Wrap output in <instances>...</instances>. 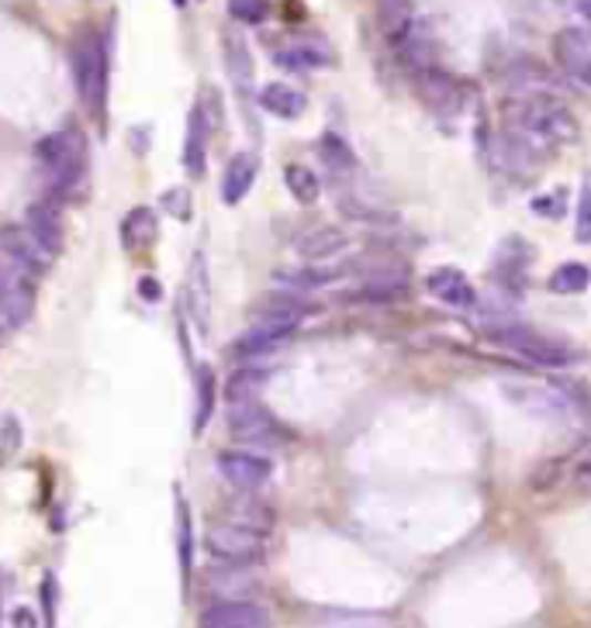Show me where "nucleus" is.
<instances>
[{
	"label": "nucleus",
	"instance_id": "nucleus-1",
	"mask_svg": "<svg viewBox=\"0 0 591 628\" xmlns=\"http://www.w3.org/2000/svg\"><path fill=\"white\" fill-rule=\"evenodd\" d=\"M501 111H505V122H509L516 149L540 153V149L568 146V142L578 138V122L571 107L550 97L547 91L509 97L501 104Z\"/></svg>",
	"mask_w": 591,
	"mask_h": 628
},
{
	"label": "nucleus",
	"instance_id": "nucleus-2",
	"mask_svg": "<svg viewBox=\"0 0 591 628\" xmlns=\"http://www.w3.org/2000/svg\"><path fill=\"white\" fill-rule=\"evenodd\" d=\"M35 163L52 197H70L87 174V138L76 128H60L35 146Z\"/></svg>",
	"mask_w": 591,
	"mask_h": 628
},
{
	"label": "nucleus",
	"instance_id": "nucleus-3",
	"mask_svg": "<svg viewBox=\"0 0 591 628\" xmlns=\"http://www.w3.org/2000/svg\"><path fill=\"white\" fill-rule=\"evenodd\" d=\"M107 42L101 32L87 28L80 32L73 42V83H76V97L87 107L97 122H104L107 111Z\"/></svg>",
	"mask_w": 591,
	"mask_h": 628
},
{
	"label": "nucleus",
	"instance_id": "nucleus-4",
	"mask_svg": "<svg viewBox=\"0 0 591 628\" xmlns=\"http://www.w3.org/2000/svg\"><path fill=\"white\" fill-rule=\"evenodd\" d=\"M205 550L211 559L225 563V566H257L267 556V535L252 532L246 525L225 522V525H211L205 535Z\"/></svg>",
	"mask_w": 591,
	"mask_h": 628
},
{
	"label": "nucleus",
	"instance_id": "nucleus-5",
	"mask_svg": "<svg viewBox=\"0 0 591 628\" xmlns=\"http://www.w3.org/2000/svg\"><path fill=\"white\" fill-rule=\"evenodd\" d=\"M35 311V287L32 276L11 266L8 260L0 263V335L18 332Z\"/></svg>",
	"mask_w": 591,
	"mask_h": 628
},
{
	"label": "nucleus",
	"instance_id": "nucleus-6",
	"mask_svg": "<svg viewBox=\"0 0 591 628\" xmlns=\"http://www.w3.org/2000/svg\"><path fill=\"white\" fill-rule=\"evenodd\" d=\"M501 346H509L512 353H519L522 359L529 363H537V366H571L581 359V353L574 346H568V342H557L550 335H537V332H529V328H505L495 335Z\"/></svg>",
	"mask_w": 591,
	"mask_h": 628
},
{
	"label": "nucleus",
	"instance_id": "nucleus-7",
	"mask_svg": "<svg viewBox=\"0 0 591 628\" xmlns=\"http://www.w3.org/2000/svg\"><path fill=\"white\" fill-rule=\"evenodd\" d=\"M553 60L560 73L591 91V28H560L553 35Z\"/></svg>",
	"mask_w": 591,
	"mask_h": 628
},
{
	"label": "nucleus",
	"instance_id": "nucleus-8",
	"mask_svg": "<svg viewBox=\"0 0 591 628\" xmlns=\"http://www.w3.org/2000/svg\"><path fill=\"white\" fill-rule=\"evenodd\" d=\"M0 255H4L11 266H18L21 273H28L32 280L42 276L49 270V260H52V252H45L24 224H4V228H0Z\"/></svg>",
	"mask_w": 591,
	"mask_h": 628
},
{
	"label": "nucleus",
	"instance_id": "nucleus-9",
	"mask_svg": "<svg viewBox=\"0 0 591 628\" xmlns=\"http://www.w3.org/2000/svg\"><path fill=\"white\" fill-rule=\"evenodd\" d=\"M229 432L239 442H273L280 425L257 397H249V401H229Z\"/></svg>",
	"mask_w": 591,
	"mask_h": 628
},
{
	"label": "nucleus",
	"instance_id": "nucleus-10",
	"mask_svg": "<svg viewBox=\"0 0 591 628\" xmlns=\"http://www.w3.org/2000/svg\"><path fill=\"white\" fill-rule=\"evenodd\" d=\"M215 470L221 473L225 483H232L236 491H257L270 480L273 463L257 452H221L215 460Z\"/></svg>",
	"mask_w": 591,
	"mask_h": 628
},
{
	"label": "nucleus",
	"instance_id": "nucleus-11",
	"mask_svg": "<svg viewBox=\"0 0 591 628\" xmlns=\"http://www.w3.org/2000/svg\"><path fill=\"white\" fill-rule=\"evenodd\" d=\"M267 621H270L267 608L257 601H246V597H229V601H221L201 615L205 628H263Z\"/></svg>",
	"mask_w": 591,
	"mask_h": 628
},
{
	"label": "nucleus",
	"instance_id": "nucleus-12",
	"mask_svg": "<svg viewBox=\"0 0 591 628\" xmlns=\"http://www.w3.org/2000/svg\"><path fill=\"white\" fill-rule=\"evenodd\" d=\"M426 291L436 297V301H443L446 307H457V311H464V307H474V287H470V280L460 273V270H454V266H439V270H429L426 273Z\"/></svg>",
	"mask_w": 591,
	"mask_h": 628
},
{
	"label": "nucleus",
	"instance_id": "nucleus-13",
	"mask_svg": "<svg viewBox=\"0 0 591 628\" xmlns=\"http://www.w3.org/2000/svg\"><path fill=\"white\" fill-rule=\"evenodd\" d=\"M273 60L291 70V73H308V70H322V66H332V49L322 42V39H294L291 45L277 49Z\"/></svg>",
	"mask_w": 591,
	"mask_h": 628
},
{
	"label": "nucleus",
	"instance_id": "nucleus-14",
	"mask_svg": "<svg viewBox=\"0 0 591 628\" xmlns=\"http://www.w3.org/2000/svg\"><path fill=\"white\" fill-rule=\"evenodd\" d=\"M294 335V325H284V322H257L249 332H242L236 338L232 353L242 356V359H252V356H263V353H273L277 346H284V342Z\"/></svg>",
	"mask_w": 591,
	"mask_h": 628
},
{
	"label": "nucleus",
	"instance_id": "nucleus-15",
	"mask_svg": "<svg viewBox=\"0 0 591 628\" xmlns=\"http://www.w3.org/2000/svg\"><path fill=\"white\" fill-rule=\"evenodd\" d=\"M208 111L205 104H194L190 107V122H187V138H184V166L190 177H201L205 166H208Z\"/></svg>",
	"mask_w": 591,
	"mask_h": 628
},
{
	"label": "nucleus",
	"instance_id": "nucleus-16",
	"mask_svg": "<svg viewBox=\"0 0 591 628\" xmlns=\"http://www.w3.org/2000/svg\"><path fill=\"white\" fill-rule=\"evenodd\" d=\"M252 184H257V159H252L249 153H236L229 159V166H225L218 193H221L225 205H239L242 197L252 190Z\"/></svg>",
	"mask_w": 591,
	"mask_h": 628
},
{
	"label": "nucleus",
	"instance_id": "nucleus-17",
	"mask_svg": "<svg viewBox=\"0 0 591 628\" xmlns=\"http://www.w3.org/2000/svg\"><path fill=\"white\" fill-rule=\"evenodd\" d=\"M24 228L32 232V239L45 249V252H60L63 249V224H60V214H55L49 205H28L24 211Z\"/></svg>",
	"mask_w": 591,
	"mask_h": 628
},
{
	"label": "nucleus",
	"instance_id": "nucleus-18",
	"mask_svg": "<svg viewBox=\"0 0 591 628\" xmlns=\"http://www.w3.org/2000/svg\"><path fill=\"white\" fill-rule=\"evenodd\" d=\"M346 245H350V236L343 232V228L322 224V228H312V232H304L298 239V255L301 260H329V255H340Z\"/></svg>",
	"mask_w": 591,
	"mask_h": 628
},
{
	"label": "nucleus",
	"instance_id": "nucleus-19",
	"mask_svg": "<svg viewBox=\"0 0 591 628\" xmlns=\"http://www.w3.org/2000/svg\"><path fill=\"white\" fill-rule=\"evenodd\" d=\"M194 397H197V405H194V436H201L211 415H215V401H218V380H215V369L211 366H197L194 369Z\"/></svg>",
	"mask_w": 591,
	"mask_h": 628
},
{
	"label": "nucleus",
	"instance_id": "nucleus-20",
	"mask_svg": "<svg viewBox=\"0 0 591 628\" xmlns=\"http://www.w3.org/2000/svg\"><path fill=\"white\" fill-rule=\"evenodd\" d=\"M260 107L277 114V118H284V122H294L298 114H304L308 97L301 91L288 87V83H270V87L260 91Z\"/></svg>",
	"mask_w": 591,
	"mask_h": 628
},
{
	"label": "nucleus",
	"instance_id": "nucleus-21",
	"mask_svg": "<svg viewBox=\"0 0 591 628\" xmlns=\"http://www.w3.org/2000/svg\"><path fill=\"white\" fill-rule=\"evenodd\" d=\"M156 242V214L153 208H132L122 221V245L128 252H143Z\"/></svg>",
	"mask_w": 591,
	"mask_h": 628
},
{
	"label": "nucleus",
	"instance_id": "nucleus-22",
	"mask_svg": "<svg viewBox=\"0 0 591 628\" xmlns=\"http://www.w3.org/2000/svg\"><path fill=\"white\" fill-rule=\"evenodd\" d=\"M343 276V270H332V266H288V270H277L273 280L284 283L291 291H319L329 287Z\"/></svg>",
	"mask_w": 591,
	"mask_h": 628
},
{
	"label": "nucleus",
	"instance_id": "nucleus-23",
	"mask_svg": "<svg viewBox=\"0 0 591 628\" xmlns=\"http://www.w3.org/2000/svg\"><path fill=\"white\" fill-rule=\"evenodd\" d=\"M225 70H229V80L242 94L252 91V55H249V45L236 32L225 35Z\"/></svg>",
	"mask_w": 591,
	"mask_h": 628
},
{
	"label": "nucleus",
	"instance_id": "nucleus-24",
	"mask_svg": "<svg viewBox=\"0 0 591 628\" xmlns=\"http://www.w3.org/2000/svg\"><path fill=\"white\" fill-rule=\"evenodd\" d=\"M412 4L408 0H377V24L381 32L398 45L405 39V32L412 28Z\"/></svg>",
	"mask_w": 591,
	"mask_h": 628
},
{
	"label": "nucleus",
	"instance_id": "nucleus-25",
	"mask_svg": "<svg viewBox=\"0 0 591 628\" xmlns=\"http://www.w3.org/2000/svg\"><path fill=\"white\" fill-rule=\"evenodd\" d=\"M225 515H229V522L246 525V528H252V532H263V535H267V528L273 525V511H270L263 501H257V498H236V501H229Z\"/></svg>",
	"mask_w": 591,
	"mask_h": 628
},
{
	"label": "nucleus",
	"instance_id": "nucleus-26",
	"mask_svg": "<svg viewBox=\"0 0 591 628\" xmlns=\"http://www.w3.org/2000/svg\"><path fill=\"white\" fill-rule=\"evenodd\" d=\"M284 187L291 190V197L298 205H319V197H322V180H319V174L315 169H308V166H301V163H291L288 169H284Z\"/></svg>",
	"mask_w": 591,
	"mask_h": 628
},
{
	"label": "nucleus",
	"instance_id": "nucleus-27",
	"mask_svg": "<svg viewBox=\"0 0 591 628\" xmlns=\"http://www.w3.org/2000/svg\"><path fill=\"white\" fill-rule=\"evenodd\" d=\"M208 307H211L208 266H205V255L194 252V263H190V314H197V325H201V328H208Z\"/></svg>",
	"mask_w": 591,
	"mask_h": 628
},
{
	"label": "nucleus",
	"instance_id": "nucleus-28",
	"mask_svg": "<svg viewBox=\"0 0 591 628\" xmlns=\"http://www.w3.org/2000/svg\"><path fill=\"white\" fill-rule=\"evenodd\" d=\"M267 380H270L267 369L242 366V369H236V374L229 377V384H225V397H229V401H249V397H257L263 390Z\"/></svg>",
	"mask_w": 591,
	"mask_h": 628
},
{
	"label": "nucleus",
	"instance_id": "nucleus-29",
	"mask_svg": "<svg viewBox=\"0 0 591 628\" xmlns=\"http://www.w3.org/2000/svg\"><path fill=\"white\" fill-rule=\"evenodd\" d=\"M211 587L218 594H232V597H246V594L260 590L257 577H249V566H232V563H229V569H221V574L211 569Z\"/></svg>",
	"mask_w": 591,
	"mask_h": 628
},
{
	"label": "nucleus",
	"instance_id": "nucleus-30",
	"mask_svg": "<svg viewBox=\"0 0 591 628\" xmlns=\"http://www.w3.org/2000/svg\"><path fill=\"white\" fill-rule=\"evenodd\" d=\"M177 550H180V574L184 584H190V566H194V525H190V507L184 494L177 491Z\"/></svg>",
	"mask_w": 591,
	"mask_h": 628
},
{
	"label": "nucleus",
	"instance_id": "nucleus-31",
	"mask_svg": "<svg viewBox=\"0 0 591 628\" xmlns=\"http://www.w3.org/2000/svg\"><path fill=\"white\" fill-rule=\"evenodd\" d=\"M588 283H591L588 266H581V263H564V266H557V270L550 273L547 287H550L553 294H584Z\"/></svg>",
	"mask_w": 591,
	"mask_h": 628
},
{
	"label": "nucleus",
	"instance_id": "nucleus-32",
	"mask_svg": "<svg viewBox=\"0 0 591 628\" xmlns=\"http://www.w3.org/2000/svg\"><path fill=\"white\" fill-rule=\"evenodd\" d=\"M319 153H322V159L332 166V169H353L356 166V156H353V149L346 146V142L340 138V135H332V132H325L322 135V142H319Z\"/></svg>",
	"mask_w": 591,
	"mask_h": 628
},
{
	"label": "nucleus",
	"instance_id": "nucleus-33",
	"mask_svg": "<svg viewBox=\"0 0 591 628\" xmlns=\"http://www.w3.org/2000/svg\"><path fill=\"white\" fill-rule=\"evenodd\" d=\"M21 442H24L21 421L14 415H4L0 418V463H11L21 449Z\"/></svg>",
	"mask_w": 591,
	"mask_h": 628
},
{
	"label": "nucleus",
	"instance_id": "nucleus-34",
	"mask_svg": "<svg viewBox=\"0 0 591 628\" xmlns=\"http://www.w3.org/2000/svg\"><path fill=\"white\" fill-rule=\"evenodd\" d=\"M270 11H273L270 0H229V14L239 24H263Z\"/></svg>",
	"mask_w": 591,
	"mask_h": 628
},
{
	"label": "nucleus",
	"instance_id": "nucleus-35",
	"mask_svg": "<svg viewBox=\"0 0 591 628\" xmlns=\"http://www.w3.org/2000/svg\"><path fill=\"white\" fill-rule=\"evenodd\" d=\"M163 211L170 214V218H177V221H190V193L184 190V187H174V190H166L163 197Z\"/></svg>",
	"mask_w": 591,
	"mask_h": 628
},
{
	"label": "nucleus",
	"instance_id": "nucleus-36",
	"mask_svg": "<svg viewBox=\"0 0 591 628\" xmlns=\"http://www.w3.org/2000/svg\"><path fill=\"white\" fill-rule=\"evenodd\" d=\"M578 242H591V187H584L578 201Z\"/></svg>",
	"mask_w": 591,
	"mask_h": 628
},
{
	"label": "nucleus",
	"instance_id": "nucleus-37",
	"mask_svg": "<svg viewBox=\"0 0 591 628\" xmlns=\"http://www.w3.org/2000/svg\"><path fill=\"white\" fill-rule=\"evenodd\" d=\"M42 608H45V621H55V577L52 574L42 577Z\"/></svg>",
	"mask_w": 591,
	"mask_h": 628
},
{
	"label": "nucleus",
	"instance_id": "nucleus-38",
	"mask_svg": "<svg viewBox=\"0 0 591 628\" xmlns=\"http://www.w3.org/2000/svg\"><path fill=\"white\" fill-rule=\"evenodd\" d=\"M138 294H143L146 301H159V287H156V280H153V276H143V280H138Z\"/></svg>",
	"mask_w": 591,
	"mask_h": 628
},
{
	"label": "nucleus",
	"instance_id": "nucleus-39",
	"mask_svg": "<svg viewBox=\"0 0 591 628\" xmlns=\"http://www.w3.org/2000/svg\"><path fill=\"white\" fill-rule=\"evenodd\" d=\"M11 625H35V611H28V608H18L14 615H11Z\"/></svg>",
	"mask_w": 591,
	"mask_h": 628
},
{
	"label": "nucleus",
	"instance_id": "nucleus-40",
	"mask_svg": "<svg viewBox=\"0 0 591 628\" xmlns=\"http://www.w3.org/2000/svg\"><path fill=\"white\" fill-rule=\"evenodd\" d=\"M581 14H584L588 24H591V0H581Z\"/></svg>",
	"mask_w": 591,
	"mask_h": 628
},
{
	"label": "nucleus",
	"instance_id": "nucleus-41",
	"mask_svg": "<svg viewBox=\"0 0 591 628\" xmlns=\"http://www.w3.org/2000/svg\"><path fill=\"white\" fill-rule=\"evenodd\" d=\"M581 477H591V452H588V460H584V467H581Z\"/></svg>",
	"mask_w": 591,
	"mask_h": 628
},
{
	"label": "nucleus",
	"instance_id": "nucleus-42",
	"mask_svg": "<svg viewBox=\"0 0 591 628\" xmlns=\"http://www.w3.org/2000/svg\"><path fill=\"white\" fill-rule=\"evenodd\" d=\"M174 4H177V8H184V0H174Z\"/></svg>",
	"mask_w": 591,
	"mask_h": 628
}]
</instances>
